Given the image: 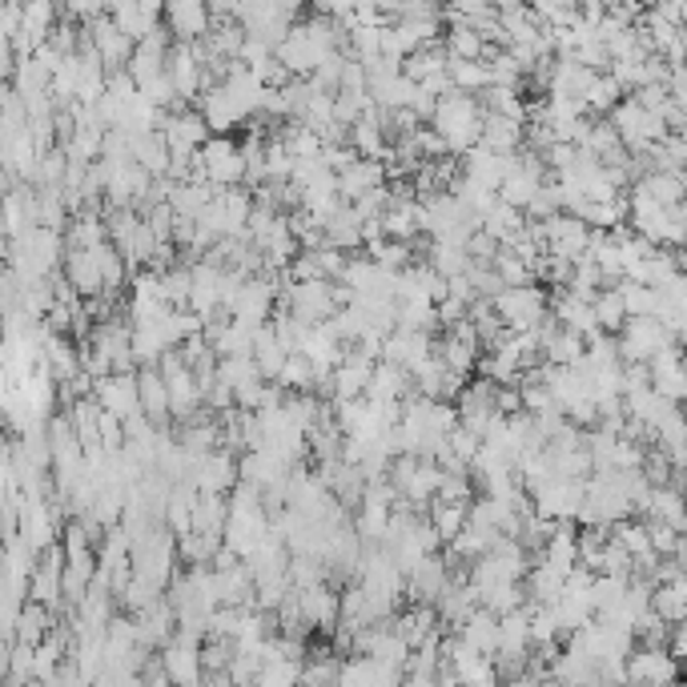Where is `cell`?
Returning <instances> with one entry per match:
<instances>
[{"mask_svg":"<svg viewBox=\"0 0 687 687\" xmlns=\"http://www.w3.org/2000/svg\"><path fill=\"white\" fill-rule=\"evenodd\" d=\"M463 178L482 185V190L498 193L503 181H507V157H498V153H491L487 145H479V150H470L467 157H463Z\"/></svg>","mask_w":687,"mask_h":687,"instance_id":"obj_32","label":"cell"},{"mask_svg":"<svg viewBox=\"0 0 687 687\" xmlns=\"http://www.w3.org/2000/svg\"><path fill=\"white\" fill-rule=\"evenodd\" d=\"M178 535L169 531V527H157V531H150V535L141 539V543H133V575L145 579L150 587H166V583H173V567H178Z\"/></svg>","mask_w":687,"mask_h":687,"instance_id":"obj_3","label":"cell"},{"mask_svg":"<svg viewBox=\"0 0 687 687\" xmlns=\"http://www.w3.org/2000/svg\"><path fill=\"white\" fill-rule=\"evenodd\" d=\"M197 169H202L206 185H213V190H237L249 178L242 145L234 138H209L206 150L197 153Z\"/></svg>","mask_w":687,"mask_h":687,"instance_id":"obj_5","label":"cell"},{"mask_svg":"<svg viewBox=\"0 0 687 687\" xmlns=\"http://www.w3.org/2000/svg\"><path fill=\"white\" fill-rule=\"evenodd\" d=\"M446 451H451L463 467H475V458H479V451H482V439L479 435H470L467 427H454L451 439H446Z\"/></svg>","mask_w":687,"mask_h":687,"instance_id":"obj_59","label":"cell"},{"mask_svg":"<svg viewBox=\"0 0 687 687\" xmlns=\"http://www.w3.org/2000/svg\"><path fill=\"white\" fill-rule=\"evenodd\" d=\"M454 583V567L446 555H427L418 567H411V575H406V595H411V604H430L439 607L442 595L451 592Z\"/></svg>","mask_w":687,"mask_h":687,"instance_id":"obj_10","label":"cell"},{"mask_svg":"<svg viewBox=\"0 0 687 687\" xmlns=\"http://www.w3.org/2000/svg\"><path fill=\"white\" fill-rule=\"evenodd\" d=\"M109 242V225H105V213L101 209H85L81 218L69 221V234H65V246L69 249H96Z\"/></svg>","mask_w":687,"mask_h":687,"instance_id":"obj_38","label":"cell"},{"mask_svg":"<svg viewBox=\"0 0 687 687\" xmlns=\"http://www.w3.org/2000/svg\"><path fill=\"white\" fill-rule=\"evenodd\" d=\"M595 317H599V330L604 334H615L627 326V306H623V294L615 289H604L599 298H595Z\"/></svg>","mask_w":687,"mask_h":687,"instance_id":"obj_55","label":"cell"},{"mask_svg":"<svg viewBox=\"0 0 687 687\" xmlns=\"http://www.w3.org/2000/svg\"><path fill=\"white\" fill-rule=\"evenodd\" d=\"M277 386H282L286 394H314L317 390L314 362L306 354H289V362L282 366V374H277Z\"/></svg>","mask_w":687,"mask_h":687,"instance_id":"obj_44","label":"cell"},{"mask_svg":"<svg viewBox=\"0 0 687 687\" xmlns=\"http://www.w3.org/2000/svg\"><path fill=\"white\" fill-rule=\"evenodd\" d=\"M374 358H366L362 350H354L350 346V354H346V362L334 371V383H330V394L334 402H358L366 399V390H371V378H374Z\"/></svg>","mask_w":687,"mask_h":687,"instance_id":"obj_18","label":"cell"},{"mask_svg":"<svg viewBox=\"0 0 687 687\" xmlns=\"http://www.w3.org/2000/svg\"><path fill=\"white\" fill-rule=\"evenodd\" d=\"M427 265L451 282V277H463L470 270V254L463 246H451V242H427Z\"/></svg>","mask_w":687,"mask_h":687,"instance_id":"obj_43","label":"cell"},{"mask_svg":"<svg viewBox=\"0 0 687 687\" xmlns=\"http://www.w3.org/2000/svg\"><path fill=\"white\" fill-rule=\"evenodd\" d=\"M543 358H547L550 366H579V362L587 358V338H579V334H571V330L559 326V334L547 342Z\"/></svg>","mask_w":687,"mask_h":687,"instance_id":"obj_51","label":"cell"},{"mask_svg":"<svg viewBox=\"0 0 687 687\" xmlns=\"http://www.w3.org/2000/svg\"><path fill=\"white\" fill-rule=\"evenodd\" d=\"M190 482L202 495H230L242 475H237V458L230 451H213L206 458H197L190 470Z\"/></svg>","mask_w":687,"mask_h":687,"instance_id":"obj_14","label":"cell"},{"mask_svg":"<svg viewBox=\"0 0 687 687\" xmlns=\"http://www.w3.org/2000/svg\"><path fill=\"white\" fill-rule=\"evenodd\" d=\"M33 599L44 604L49 611L65 604V547H61V543L49 547L41 559H37V571H33Z\"/></svg>","mask_w":687,"mask_h":687,"instance_id":"obj_19","label":"cell"},{"mask_svg":"<svg viewBox=\"0 0 687 687\" xmlns=\"http://www.w3.org/2000/svg\"><path fill=\"white\" fill-rule=\"evenodd\" d=\"M390 627H394V632H399L411 647H423V644H430V639L439 635V627H442L439 607H430V604H411L406 611H399V615L390 619Z\"/></svg>","mask_w":687,"mask_h":687,"instance_id":"obj_25","label":"cell"},{"mask_svg":"<svg viewBox=\"0 0 687 687\" xmlns=\"http://www.w3.org/2000/svg\"><path fill=\"white\" fill-rule=\"evenodd\" d=\"M482 230L495 237L498 246H510V242H515V237L527 230V213H522V209H515V206H507V202H498V206L491 209L487 218H482Z\"/></svg>","mask_w":687,"mask_h":687,"instance_id":"obj_42","label":"cell"},{"mask_svg":"<svg viewBox=\"0 0 687 687\" xmlns=\"http://www.w3.org/2000/svg\"><path fill=\"white\" fill-rule=\"evenodd\" d=\"M627 687H679V660L667 647H635L627 660Z\"/></svg>","mask_w":687,"mask_h":687,"instance_id":"obj_9","label":"cell"},{"mask_svg":"<svg viewBox=\"0 0 687 687\" xmlns=\"http://www.w3.org/2000/svg\"><path fill=\"white\" fill-rule=\"evenodd\" d=\"M619 294H623L627 317H656V314H660V289L639 286V282H623V286H619Z\"/></svg>","mask_w":687,"mask_h":687,"instance_id":"obj_54","label":"cell"},{"mask_svg":"<svg viewBox=\"0 0 687 687\" xmlns=\"http://www.w3.org/2000/svg\"><path fill=\"white\" fill-rule=\"evenodd\" d=\"M495 314L507 322L510 334H527L550 314V294H543V286L503 289L495 298Z\"/></svg>","mask_w":687,"mask_h":687,"instance_id":"obj_7","label":"cell"},{"mask_svg":"<svg viewBox=\"0 0 687 687\" xmlns=\"http://www.w3.org/2000/svg\"><path fill=\"white\" fill-rule=\"evenodd\" d=\"M522 607H527V587L522 583H498V587H491V592L482 595V611H491L498 619L515 615Z\"/></svg>","mask_w":687,"mask_h":687,"instance_id":"obj_52","label":"cell"},{"mask_svg":"<svg viewBox=\"0 0 687 687\" xmlns=\"http://www.w3.org/2000/svg\"><path fill=\"white\" fill-rule=\"evenodd\" d=\"M672 346L675 338L660 317H627V326L619 330V354L627 366H651Z\"/></svg>","mask_w":687,"mask_h":687,"instance_id":"obj_4","label":"cell"},{"mask_svg":"<svg viewBox=\"0 0 687 687\" xmlns=\"http://www.w3.org/2000/svg\"><path fill=\"white\" fill-rule=\"evenodd\" d=\"M61 258H69V246L61 242L56 230H44V225L25 230L21 237L9 242V265H13L25 282H49Z\"/></svg>","mask_w":687,"mask_h":687,"instance_id":"obj_2","label":"cell"},{"mask_svg":"<svg viewBox=\"0 0 687 687\" xmlns=\"http://www.w3.org/2000/svg\"><path fill=\"white\" fill-rule=\"evenodd\" d=\"M430 527L439 531L442 543H454V539L467 531V522H470V507H454V503H439L435 498V507H430Z\"/></svg>","mask_w":687,"mask_h":687,"instance_id":"obj_50","label":"cell"},{"mask_svg":"<svg viewBox=\"0 0 687 687\" xmlns=\"http://www.w3.org/2000/svg\"><path fill=\"white\" fill-rule=\"evenodd\" d=\"M619 96H623V85H619L611 73H599V77H595V85H592V93H587V101H583V105H587V113H615L619 105H623Z\"/></svg>","mask_w":687,"mask_h":687,"instance_id":"obj_56","label":"cell"},{"mask_svg":"<svg viewBox=\"0 0 687 687\" xmlns=\"http://www.w3.org/2000/svg\"><path fill=\"white\" fill-rule=\"evenodd\" d=\"M85 41L101 53V61H105V69L109 73L129 69V61H133V53H138V41H133V37H125L121 28L113 25V16H101L96 25L85 28Z\"/></svg>","mask_w":687,"mask_h":687,"instance_id":"obj_13","label":"cell"},{"mask_svg":"<svg viewBox=\"0 0 687 687\" xmlns=\"http://www.w3.org/2000/svg\"><path fill=\"white\" fill-rule=\"evenodd\" d=\"M495 274L503 277V286L507 289H519V286H535V265L531 261H522L515 258L507 246L498 249V258H495Z\"/></svg>","mask_w":687,"mask_h":687,"instance_id":"obj_53","label":"cell"},{"mask_svg":"<svg viewBox=\"0 0 687 687\" xmlns=\"http://www.w3.org/2000/svg\"><path fill=\"white\" fill-rule=\"evenodd\" d=\"M166 28L178 37V44H197L213 33V13L202 0H173L166 4Z\"/></svg>","mask_w":687,"mask_h":687,"instance_id":"obj_15","label":"cell"},{"mask_svg":"<svg viewBox=\"0 0 687 687\" xmlns=\"http://www.w3.org/2000/svg\"><path fill=\"white\" fill-rule=\"evenodd\" d=\"M366 254H371V261H378L383 270H390V274H406L414 265V249L402 246V242H378V246H371Z\"/></svg>","mask_w":687,"mask_h":687,"instance_id":"obj_58","label":"cell"},{"mask_svg":"<svg viewBox=\"0 0 687 687\" xmlns=\"http://www.w3.org/2000/svg\"><path fill=\"white\" fill-rule=\"evenodd\" d=\"M282 302L302 326H326L338 314L334 282H282Z\"/></svg>","mask_w":687,"mask_h":687,"instance_id":"obj_6","label":"cell"},{"mask_svg":"<svg viewBox=\"0 0 687 687\" xmlns=\"http://www.w3.org/2000/svg\"><path fill=\"white\" fill-rule=\"evenodd\" d=\"M439 326V306L430 298H411V302H399V330L406 334H430Z\"/></svg>","mask_w":687,"mask_h":687,"instance_id":"obj_47","label":"cell"},{"mask_svg":"<svg viewBox=\"0 0 687 687\" xmlns=\"http://www.w3.org/2000/svg\"><path fill=\"white\" fill-rule=\"evenodd\" d=\"M522 587H527V604L555 607L567 595V579L559 575V571H550V567L535 563L527 571V579H522Z\"/></svg>","mask_w":687,"mask_h":687,"instance_id":"obj_36","label":"cell"},{"mask_svg":"<svg viewBox=\"0 0 687 687\" xmlns=\"http://www.w3.org/2000/svg\"><path fill=\"white\" fill-rule=\"evenodd\" d=\"M49 635H53V611L44 604H37V599H28V604L21 607V615H16L13 639L28 647H41Z\"/></svg>","mask_w":687,"mask_h":687,"instance_id":"obj_35","label":"cell"},{"mask_svg":"<svg viewBox=\"0 0 687 687\" xmlns=\"http://www.w3.org/2000/svg\"><path fill=\"white\" fill-rule=\"evenodd\" d=\"M56 33V9L49 0H33L25 4V25H21V37H16V53L21 56H33L37 49L53 41Z\"/></svg>","mask_w":687,"mask_h":687,"instance_id":"obj_22","label":"cell"},{"mask_svg":"<svg viewBox=\"0 0 687 687\" xmlns=\"http://www.w3.org/2000/svg\"><path fill=\"white\" fill-rule=\"evenodd\" d=\"M406 687H446V684H442V675H435V679H414V675H411V679H406Z\"/></svg>","mask_w":687,"mask_h":687,"instance_id":"obj_60","label":"cell"},{"mask_svg":"<svg viewBox=\"0 0 687 687\" xmlns=\"http://www.w3.org/2000/svg\"><path fill=\"white\" fill-rule=\"evenodd\" d=\"M383 234H386V242H402V246H411L414 237L423 234V225H418V202H394V206L386 209Z\"/></svg>","mask_w":687,"mask_h":687,"instance_id":"obj_39","label":"cell"},{"mask_svg":"<svg viewBox=\"0 0 687 687\" xmlns=\"http://www.w3.org/2000/svg\"><path fill=\"white\" fill-rule=\"evenodd\" d=\"M221 550H225V539H221V535H185V539H178L181 563H190V567H213V563H218Z\"/></svg>","mask_w":687,"mask_h":687,"instance_id":"obj_45","label":"cell"},{"mask_svg":"<svg viewBox=\"0 0 687 687\" xmlns=\"http://www.w3.org/2000/svg\"><path fill=\"white\" fill-rule=\"evenodd\" d=\"M93 399L101 402V411L117 414L121 423L138 418V414H141L138 374H109V378H101V383L93 386Z\"/></svg>","mask_w":687,"mask_h":687,"instance_id":"obj_16","label":"cell"},{"mask_svg":"<svg viewBox=\"0 0 687 687\" xmlns=\"http://www.w3.org/2000/svg\"><path fill=\"white\" fill-rule=\"evenodd\" d=\"M550 679L559 687H604L599 663L587 660V656H575V651H563V656L550 660Z\"/></svg>","mask_w":687,"mask_h":687,"instance_id":"obj_34","label":"cell"},{"mask_svg":"<svg viewBox=\"0 0 687 687\" xmlns=\"http://www.w3.org/2000/svg\"><path fill=\"white\" fill-rule=\"evenodd\" d=\"M254 362H258V371L265 383H277V374H282V366L289 362V350L282 342H277L274 326H261L258 338H254Z\"/></svg>","mask_w":687,"mask_h":687,"instance_id":"obj_40","label":"cell"},{"mask_svg":"<svg viewBox=\"0 0 687 687\" xmlns=\"http://www.w3.org/2000/svg\"><path fill=\"white\" fill-rule=\"evenodd\" d=\"M451 61H487V41L470 25H451V33L442 37Z\"/></svg>","mask_w":687,"mask_h":687,"instance_id":"obj_49","label":"cell"},{"mask_svg":"<svg viewBox=\"0 0 687 687\" xmlns=\"http://www.w3.org/2000/svg\"><path fill=\"white\" fill-rule=\"evenodd\" d=\"M161 667L173 679V687H206V663H202V647L193 644H169L161 651Z\"/></svg>","mask_w":687,"mask_h":687,"instance_id":"obj_24","label":"cell"},{"mask_svg":"<svg viewBox=\"0 0 687 687\" xmlns=\"http://www.w3.org/2000/svg\"><path fill=\"white\" fill-rule=\"evenodd\" d=\"M383 185H390V173H386V161H354L350 169H342L338 173V193H342L346 206H354V202H362L366 193L383 190Z\"/></svg>","mask_w":687,"mask_h":687,"instance_id":"obj_23","label":"cell"},{"mask_svg":"<svg viewBox=\"0 0 687 687\" xmlns=\"http://www.w3.org/2000/svg\"><path fill=\"white\" fill-rule=\"evenodd\" d=\"M592 237L595 230L587 221L571 218V213H559V218L547 221V254L563 261H583L592 254Z\"/></svg>","mask_w":687,"mask_h":687,"instance_id":"obj_12","label":"cell"},{"mask_svg":"<svg viewBox=\"0 0 687 687\" xmlns=\"http://www.w3.org/2000/svg\"><path fill=\"white\" fill-rule=\"evenodd\" d=\"M277 298H282V286H277V277L261 274V277H249L246 289L237 294L234 310L230 317L249 326V330H261V326H270L274 322V310H277Z\"/></svg>","mask_w":687,"mask_h":687,"instance_id":"obj_8","label":"cell"},{"mask_svg":"<svg viewBox=\"0 0 687 687\" xmlns=\"http://www.w3.org/2000/svg\"><path fill=\"white\" fill-rule=\"evenodd\" d=\"M498 615H491V611H479V615H470L463 627H458V639L470 647V651H479V656H491L495 660V651H498Z\"/></svg>","mask_w":687,"mask_h":687,"instance_id":"obj_37","label":"cell"},{"mask_svg":"<svg viewBox=\"0 0 687 687\" xmlns=\"http://www.w3.org/2000/svg\"><path fill=\"white\" fill-rule=\"evenodd\" d=\"M679 563H684V575H687V550H684V559H679Z\"/></svg>","mask_w":687,"mask_h":687,"instance_id":"obj_61","label":"cell"},{"mask_svg":"<svg viewBox=\"0 0 687 687\" xmlns=\"http://www.w3.org/2000/svg\"><path fill=\"white\" fill-rule=\"evenodd\" d=\"M65 277H69V286L81 294L85 302L96 298V294H105V277H101V265H96L93 249H69V258H65Z\"/></svg>","mask_w":687,"mask_h":687,"instance_id":"obj_31","label":"cell"},{"mask_svg":"<svg viewBox=\"0 0 687 687\" xmlns=\"http://www.w3.org/2000/svg\"><path fill=\"white\" fill-rule=\"evenodd\" d=\"M414 394V378L411 371H402L394 362H378L371 378V390H366V402H378V406H390V402H406Z\"/></svg>","mask_w":687,"mask_h":687,"instance_id":"obj_26","label":"cell"},{"mask_svg":"<svg viewBox=\"0 0 687 687\" xmlns=\"http://www.w3.org/2000/svg\"><path fill=\"white\" fill-rule=\"evenodd\" d=\"M482 121H487V109H482L479 96L467 93H451L439 101V113L430 129H439L446 145H451V157H467L470 150L482 145Z\"/></svg>","mask_w":687,"mask_h":687,"instance_id":"obj_1","label":"cell"},{"mask_svg":"<svg viewBox=\"0 0 687 687\" xmlns=\"http://www.w3.org/2000/svg\"><path fill=\"white\" fill-rule=\"evenodd\" d=\"M647 515V522H667L679 535H687V495L675 487H651L647 503L639 507Z\"/></svg>","mask_w":687,"mask_h":687,"instance_id":"obj_27","label":"cell"},{"mask_svg":"<svg viewBox=\"0 0 687 687\" xmlns=\"http://www.w3.org/2000/svg\"><path fill=\"white\" fill-rule=\"evenodd\" d=\"M451 81L454 93L482 96L491 89V69H487V61H451Z\"/></svg>","mask_w":687,"mask_h":687,"instance_id":"obj_48","label":"cell"},{"mask_svg":"<svg viewBox=\"0 0 687 687\" xmlns=\"http://www.w3.org/2000/svg\"><path fill=\"white\" fill-rule=\"evenodd\" d=\"M362 225H366V221L358 218V209L342 206L330 221H326V246L342 249V254L346 249H358L362 246Z\"/></svg>","mask_w":687,"mask_h":687,"instance_id":"obj_41","label":"cell"},{"mask_svg":"<svg viewBox=\"0 0 687 687\" xmlns=\"http://www.w3.org/2000/svg\"><path fill=\"white\" fill-rule=\"evenodd\" d=\"M298 604H302L306 632H334L342 623V595L334 592L330 583H317V587L298 592Z\"/></svg>","mask_w":687,"mask_h":687,"instance_id":"obj_17","label":"cell"},{"mask_svg":"<svg viewBox=\"0 0 687 687\" xmlns=\"http://www.w3.org/2000/svg\"><path fill=\"white\" fill-rule=\"evenodd\" d=\"M482 109L495 113V117H510V121L527 125V101H522V89H503V85H491L487 93L479 96Z\"/></svg>","mask_w":687,"mask_h":687,"instance_id":"obj_46","label":"cell"},{"mask_svg":"<svg viewBox=\"0 0 687 687\" xmlns=\"http://www.w3.org/2000/svg\"><path fill=\"white\" fill-rule=\"evenodd\" d=\"M647 535H651V550H656L660 559H684L687 535H679L675 527H667V522H647Z\"/></svg>","mask_w":687,"mask_h":687,"instance_id":"obj_57","label":"cell"},{"mask_svg":"<svg viewBox=\"0 0 687 687\" xmlns=\"http://www.w3.org/2000/svg\"><path fill=\"white\" fill-rule=\"evenodd\" d=\"M197 109L209 121L213 138H230V129H237V125H246L254 117L234 96V89H225V85H209L206 93H202V101H197Z\"/></svg>","mask_w":687,"mask_h":687,"instance_id":"obj_11","label":"cell"},{"mask_svg":"<svg viewBox=\"0 0 687 687\" xmlns=\"http://www.w3.org/2000/svg\"><path fill=\"white\" fill-rule=\"evenodd\" d=\"M133 145V161H138L153 181L157 178H169V166H173V153H169V141L161 129H153V133H141V138L129 141Z\"/></svg>","mask_w":687,"mask_h":687,"instance_id":"obj_33","label":"cell"},{"mask_svg":"<svg viewBox=\"0 0 687 687\" xmlns=\"http://www.w3.org/2000/svg\"><path fill=\"white\" fill-rule=\"evenodd\" d=\"M482 145L491 153H498V157H515V153L527 150V125L487 113V121H482Z\"/></svg>","mask_w":687,"mask_h":687,"instance_id":"obj_29","label":"cell"},{"mask_svg":"<svg viewBox=\"0 0 687 687\" xmlns=\"http://www.w3.org/2000/svg\"><path fill=\"white\" fill-rule=\"evenodd\" d=\"M430 354H435V338H430V334L394 330L390 338H386L383 362H394V366H402V371H414V366H423Z\"/></svg>","mask_w":687,"mask_h":687,"instance_id":"obj_28","label":"cell"},{"mask_svg":"<svg viewBox=\"0 0 687 687\" xmlns=\"http://www.w3.org/2000/svg\"><path fill=\"white\" fill-rule=\"evenodd\" d=\"M651 390L660 394V399H667V402H687V358L679 354V346H672V350H663L651 366Z\"/></svg>","mask_w":687,"mask_h":687,"instance_id":"obj_20","label":"cell"},{"mask_svg":"<svg viewBox=\"0 0 687 687\" xmlns=\"http://www.w3.org/2000/svg\"><path fill=\"white\" fill-rule=\"evenodd\" d=\"M138 386H141V414L157 423V427H166V418H173V402H169V386L161 378L157 366H145L138 371Z\"/></svg>","mask_w":687,"mask_h":687,"instance_id":"obj_30","label":"cell"},{"mask_svg":"<svg viewBox=\"0 0 687 687\" xmlns=\"http://www.w3.org/2000/svg\"><path fill=\"white\" fill-rule=\"evenodd\" d=\"M550 314L559 317V326L579 338H595L599 334V317H595V302L587 298H579L571 289H559L555 298H550Z\"/></svg>","mask_w":687,"mask_h":687,"instance_id":"obj_21","label":"cell"}]
</instances>
